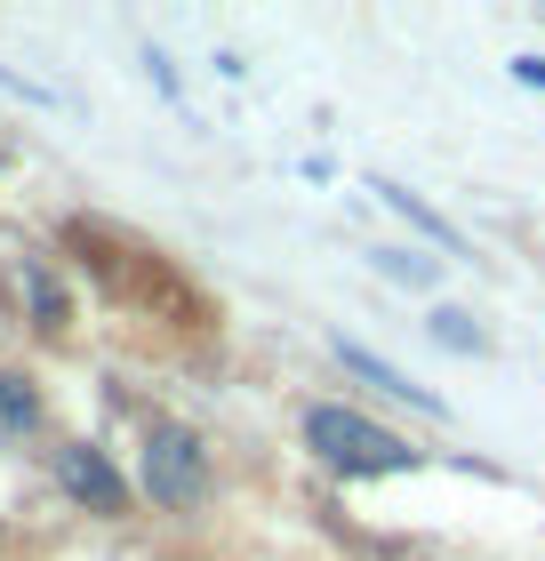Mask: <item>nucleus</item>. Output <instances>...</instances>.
Instances as JSON below:
<instances>
[{
    "label": "nucleus",
    "instance_id": "1",
    "mask_svg": "<svg viewBox=\"0 0 545 561\" xmlns=\"http://www.w3.org/2000/svg\"><path fill=\"white\" fill-rule=\"evenodd\" d=\"M305 442H314L337 473H394V466H418V449H401L385 425L337 410V401H321V410H305Z\"/></svg>",
    "mask_w": 545,
    "mask_h": 561
},
{
    "label": "nucleus",
    "instance_id": "2",
    "mask_svg": "<svg viewBox=\"0 0 545 561\" xmlns=\"http://www.w3.org/2000/svg\"><path fill=\"white\" fill-rule=\"evenodd\" d=\"M145 490L161 505H193L201 497V442L193 433H152L145 449Z\"/></svg>",
    "mask_w": 545,
    "mask_h": 561
},
{
    "label": "nucleus",
    "instance_id": "3",
    "mask_svg": "<svg viewBox=\"0 0 545 561\" xmlns=\"http://www.w3.org/2000/svg\"><path fill=\"white\" fill-rule=\"evenodd\" d=\"M57 473H65V490H72V497H89V505H96V514H121V473H113L96 449H65V457H57Z\"/></svg>",
    "mask_w": 545,
    "mask_h": 561
},
{
    "label": "nucleus",
    "instance_id": "4",
    "mask_svg": "<svg viewBox=\"0 0 545 561\" xmlns=\"http://www.w3.org/2000/svg\"><path fill=\"white\" fill-rule=\"evenodd\" d=\"M337 353H345V369H361L370 386H385V393H401V401H418V410H433V393H425V386H409L394 362H377V353H361V345H337Z\"/></svg>",
    "mask_w": 545,
    "mask_h": 561
},
{
    "label": "nucleus",
    "instance_id": "5",
    "mask_svg": "<svg viewBox=\"0 0 545 561\" xmlns=\"http://www.w3.org/2000/svg\"><path fill=\"white\" fill-rule=\"evenodd\" d=\"M377 193H385V201H394V209H401L409 225H418V233H433L441 249H465V241H457V225H441V217L425 209V201H418V193H401V185H377Z\"/></svg>",
    "mask_w": 545,
    "mask_h": 561
},
{
    "label": "nucleus",
    "instance_id": "6",
    "mask_svg": "<svg viewBox=\"0 0 545 561\" xmlns=\"http://www.w3.org/2000/svg\"><path fill=\"white\" fill-rule=\"evenodd\" d=\"M0 425H33V386H24V377H0Z\"/></svg>",
    "mask_w": 545,
    "mask_h": 561
},
{
    "label": "nucleus",
    "instance_id": "7",
    "mask_svg": "<svg viewBox=\"0 0 545 561\" xmlns=\"http://www.w3.org/2000/svg\"><path fill=\"white\" fill-rule=\"evenodd\" d=\"M441 337H450V345H465V353H481V337L465 329V313H441Z\"/></svg>",
    "mask_w": 545,
    "mask_h": 561
},
{
    "label": "nucleus",
    "instance_id": "8",
    "mask_svg": "<svg viewBox=\"0 0 545 561\" xmlns=\"http://www.w3.org/2000/svg\"><path fill=\"white\" fill-rule=\"evenodd\" d=\"M513 72H522V81H530V89H545V57H522V65H513Z\"/></svg>",
    "mask_w": 545,
    "mask_h": 561
}]
</instances>
